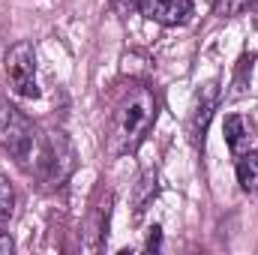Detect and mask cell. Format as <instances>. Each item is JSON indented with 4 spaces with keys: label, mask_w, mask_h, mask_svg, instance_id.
I'll list each match as a JSON object with an SVG mask.
<instances>
[{
    "label": "cell",
    "mask_w": 258,
    "mask_h": 255,
    "mask_svg": "<svg viewBox=\"0 0 258 255\" xmlns=\"http://www.w3.org/2000/svg\"><path fill=\"white\" fill-rule=\"evenodd\" d=\"M156 96L150 87L144 84H132L123 99L117 102V111H114V123H111V153H132L141 147V141L147 138L150 126L156 123Z\"/></svg>",
    "instance_id": "obj_1"
},
{
    "label": "cell",
    "mask_w": 258,
    "mask_h": 255,
    "mask_svg": "<svg viewBox=\"0 0 258 255\" xmlns=\"http://www.w3.org/2000/svg\"><path fill=\"white\" fill-rule=\"evenodd\" d=\"M0 147L24 168L36 174L45 138L39 135V129L30 123V117L15 108L9 99H0Z\"/></svg>",
    "instance_id": "obj_2"
},
{
    "label": "cell",
    "mask_w": 258,
    "mask_h": 255,
    "mask_svg": "<svg viewBox=\"0 0 258 255\" xmlns=\"http://www.w3.org/2000/svg\"><path fill=\"white\" fill-rule=\"evenodd\" d=\"M75 171V150L72 141L66 138V132H48L45 135V147L36 165V174L48 183V186H60L69 180V174Z\"/></svg>",
    "instance_id": "obj_3"
},
{
    "label": "cell",
    "mask_w": 258,
    "mask_h": 255,
    "mask_svg": "<svg viewBox=\"0 0 258 255\" xmlns=\"http://www.w3.org/2000/svg\"><path fill=\"white\" fill-rule=\"evenodd\" d=\"M6 81L15 96L36 99L39 81H36V51L30 42H15L6 54Z\"/></svg>",
    "instance_id": "obj_4"
},
{
    "label": "cell",
    "mask_w": 258,
    "mask_h": 255,
    "mask_svg": "<svg viewBox=\"0 0 258 255\" xmlns=\"http://www.w3.org/2000/svg\"><path fill=\"white\" fill-rule=\"evenodd\" d=\"M219 96H222V87L219 81H207L198 96H195V105H192V114H189V138L192 144H201L204 141V132H207V123L219 105Z\"/></svg>",
    "instance_id": "obj_5"
},
{
    "label": "cell",
    "mask_w": 258,
    "mask_h": 255,
    "mask_svg": "<svg viewBox=\"0 0 258 255\" xmlns=\"http://www.w3.org/2000/svg\"><path fill=\"white\" fill-rule=\"evenodd\" d=\"M141 12L162 24V27H177V24H186L189 15H192V0H144L141 3Z\"/></svg>",
    "instance_id": "obj_6"
},
{
    "label": "cell",
    "mask_w": 258,
    "mask_h": 255,
    "mask_svg": "<svg viewBox=\"0 0 258 255\" xmlns=\"http://www.w3.org/2000/svg\"><path fill=\"white\" fill-rule=\"evenodd\" d=\"M222 132H225V144H228V150H231L234 156H240V153L252 150V147H255V141H258L255 123H252L249 117H243V114H228Z\"/></svg>",
    "instance_id": "obj_7"
},
{
    "label": "cell",
    "mask_w": 258,
    "mask_h": 255,
    "mask_svg": "<svg viewBox=\"0 0 258 255\" xmlns=\"http://www.w3.org/2000/svg\"><path fill=\"white\" fill-rule=\"evenodd\" d=\"M237 183L243 192H258V150H246L237 156Z\"/></svg>",
    "instance_id": "obj_8"
},
{
    "label": "cell",
    "mask_w": 258,
    "mask_h": 255,
    "mask_svg": "<svg viewBox=\"0 0 258 255\" xmlns=\"http://www.w3.org/2000/svg\"><path fill=\"white\" fill-rule=\"evenodd\" d=\"M12 207H15V189H12L9 177L0 174V225L12 216Z\"/></svg>",
    "instance_id": "obj_9"
},
{
    "label": "cell",
    "mask_w": 258,
    "mask_h": 255,
    "mask_svg": "<svg viewBox=\"0 0 258 255\" xmlns=\"http://www.w3.org/2000/svg\"><path fill=\"white\" fill-rule=\"evenodd\" d=\"M249 3H252V0H216L213 9H216V15H222V18H231V15H240L243 9H249Z\"/></svg>",
    "instance_id": "obj_10"
},
{
    "label": "cell",
    "mask_w": 258,
    "mask_h": 255,
    "mask_svg": "<svg viewBox=\"0 0 258 255\" xmlns=\"http://www.w3.org/2000/svg\"><path fill=\"white\" fill-rule=\"evenodd\" d=\"M141 3H144V0H111V9H114L120 18H129L135 9H141Z\"/></svg>",
    "instance_id": "obj_11"
},
{
    "label": "cell",
    "mask_w": 258,
    "mask_h": 255,
    "mask_svg": "<svg viewBox=\"0 0 258 255\" xmlns=\"http://www.w3.org/2000/svg\"><path fill=\"white\" fill-rule=\"evenodd\" d=\"M144 246H147V249H159V246H162V228H159V225H153V228H150V234H147V243H144Z\"/></svg>",
    "instance_id": "obj_12"
},
{
    "label": "cell",
    "mask_w": 258,
    "mask_h": 255,
    "mask_svg": "<svg viewBox=\"0 0 258 255\" xmlns=\"http://www.w3.org/2000/svg\"><path fill=\"white\" fill-rule=\"evenodd\" d=\"M15 249V243H12V237L6 234V231H0V255H9Z\"/></svg>",
    "instance_id": "obj_13"
},
{
    "label": "cell",
    "mask_w": 258,
    "mask_h": 255,
    "mask_svg": "<svg viewBox=\"0 0 258 255\" xmlns=\"http://www.w3.org/2000/svg\"><path fill=\"white\" fill-rule=\"evenodd\" d=\"M252 21H255V27H258V3H255V9H252Z\"/></svg>",
    "instance_id": "obj_14"
}]
</instances>
